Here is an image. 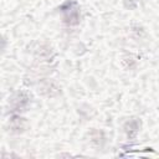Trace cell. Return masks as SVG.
I'll return each instance as SVG.
<instances>
[{"mask_svg":"<svg viewBox=\"0 0 159 159\" xmlns=\"http://www.w3.org/2000/svg\"><path fill=\"white\" fill-rule=\"evenodd\" d=\"M138 129H139V122L135 119H133L125 124V132L128 133L129 137H134L137 134Z\"/></svg>","mask_w":159,"mask_h":159,"instance_id":"obj_2","label":"cell"},{"mask_svg":"<svg viewBox=\"0 0 159 159\" xmlns=\"http://www.w3.org/2000/svg\"><path fill=\"white\" fill-rule=\"evenodd\" d=\"M58 10L62 14V19L63 22L68 26H76L80 24V19H81V9L80 5L76 0H67L66 2H63Z\"/></svg>","mask_w":159,"mask_h":159,"instance_id":"obj_1","label":"cell"}]
</instances>
